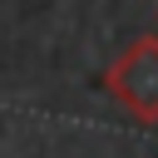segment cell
Listing matches in <instances>:
<instances>
[{
    "label": "cell",
    "instance_id": "6da1fadb",
    "mask_svg": "<svg viewBox=\"0 0 158 158\" xmlns=\"http://www.w3.org/2000/svg\"><path fill=\"white\" fill-rule=\"evenodd\" d=\"M104 89L138 123H158V35H138L104 74Z\"/></svg>",
    "mask_w": 158,
    "mask_h": 158
}]
</instances>
